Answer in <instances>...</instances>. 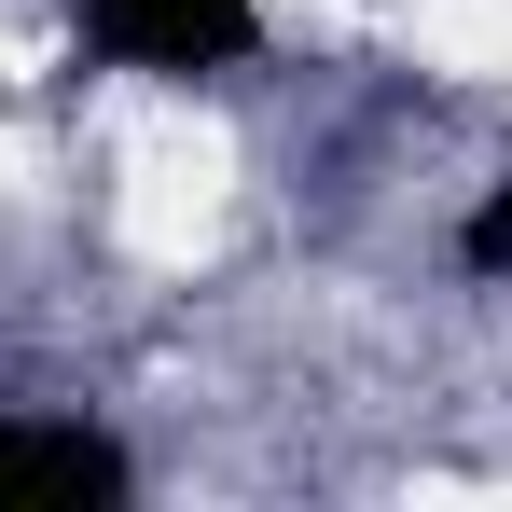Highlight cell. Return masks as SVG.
Segmentation results:
<instances>
[{"label":"cell","instance_id":"6da1fadb","mask_svg":"<svg viewBox=\"0 0 512 512\" xmlns=\"http://www.w3.org/2000/svg\"><path fill=\"white\" fill-rule=\"evenodd\" d=\"M84 42L111 56V70H167V84H194V70H236L263 42L250 0H84Z\"/></svg>","mask_w":512,"mask_h":512},{"label":"cell","instance_id":"7a4b0ae2","mask_svg":"<svg viewBox=\"0 0 512 512\" xmlns=\"http://www.w3.org/2000/svg\"><path fill=\"white\" fill-rule=\"evenodd\" d=\"M139 485L111 429H70V416H14L0 429V512H111Z\"/></svg>","mask_w":512,"mask_h":512},{"label":"cell","instance_id":"3957f363","mask_svg":"<svg viewBox=\"0 0 512 512\" xmlns=\"http://www.w3.org/2000/svg\"><path fill=\"white\" fill-rule=\"evenodd\" d=\"M457 250H471V277H512V194L471 208V236H457Z\"/></svg>","mask_w":512,"mask_h":512}]
</instances>
